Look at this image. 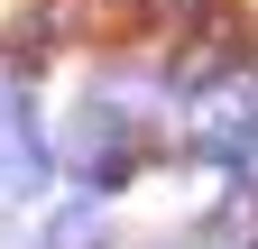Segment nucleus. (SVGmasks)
<instances>
[{"label": "nucleus", "mask_w": 258, "mask_h": 249, "mask_svg": "<svg viewBox=\"0 0 258 249\" xmlns=\"http://www.w3.org/2000/svg\"><path fill=\"white\" fill-rule=\"evenodd\" d=\"M148 92L139 83H102L92 102L74 111V130H64V157L83 166V184H102V194H120L129 175H139V157H148Z\"/></svg>", "instance_id": "1"}, {"label": "nucleus", "mask_w": 258, "mask_h": 249, "mask_svg": "<svg viewBox=\"0 0 258 249\" xmlns=\"http://www.w3.org/2000/svg\"><path fill=\"white\" fill-rule=\"evenodd\" d=\"M46 249H111V231H102L92 203H64L55 222H46Z\"/></svg>", "instance_id": "5"}, {"label": "nucleus", "mask_w": 258, "mask_h": 249, "mask_svg": "<svg viewBox=\"0 0 258 249\" xmlns=\"http://www.w3.org/2000/svg\"><path fill=\"white\" fill-rule=\"evenodd\" d=\"M0 111H10V83H0Z\"/></svg>", "instance_id": "6"}, {"label": "nucleus", "mask_w": 258, "mask_h": 249, "mask_svg": "<svg viewBox=\"0 0 258 249\" xmlns=\"http://www.w3.org/2000/svg\"><path fill=\"white\" fill-rule=\"evenodd\" d=\"M184 139H194V157H212V166H249L258 157V83L249 74H221V83H194V111H184Z\"/></svg>", "instance_id": "2"}, {"label": "nucleus", "mask_w": 258, "mask_h": 249, "mask_svg": "<svg viewBox=\"0 0 258 249\" xmlns=\"http://www.w3.org/2000/svg\"><path fill=\"white\" fill-rule=\"evenodd\" d=\"M46 184V148H37V130H28L19 111H0V203H28Z\"/></svg>", "instance_id": "3"}, {"label": "nucleus", "mask_w": 258, "mask_h": 249, "mask_svg": "<svg viewBox=\"0 0 258 249\" xmlns=\"http://www.w3.org/2000/svg\"><path fill=\"white\" fill-rule=\"evenodd\" d=\"M203 249H258V194H231L212 212V231H203Z\"/></svg>", "instance_id": "4"}]
</instances>
